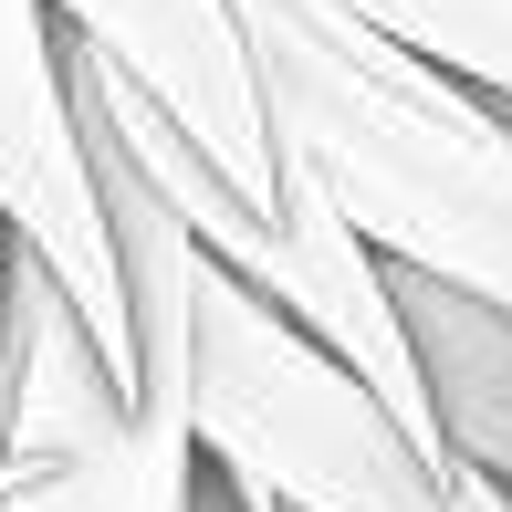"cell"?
Instances as JSON below:
<instances>
[{"label": "cell", "mask_w": 512, "mask_h": 512, "mask_svg": "<svg viewBox=\"0 0 512 512\" xmlns=\"http://www.w3.org/2000/svg\"><path fill=\"white\" fill-rule=\"evenodd\" d=\"M0 230L63 283V304L84 314L95 356L126 387L136 345H126L115 230H105V189H95V147H84L74 84H63V32H53L42 0H0Z\"/></svg>", "instance_id": "obj_4"}, {"label": "cell", "mask_w": 512, "mask_h": 512, "mask_svg": "<svg viewBox=\"0 0 512 512\" xmlns=\"http://www.w3.org/2000/svg\"><path fill=\"white\" fill-rule=\"evenodd\" d=\"M387 304H398V335H408V366H418L439 450L512 481V314H492L460 283L398 272V262H387Z\"/></svg>", "instance_id": "obj_6"}, {"label": "cell", "mask_w": 512, "mask_h": 512, "mask_svg": "<svg viewBox=\"0 0 512 512\" xmlns=\"http://www.w3.org/2000/svg\"><path fill=\"white\" fill-rule=\"evenodd\" d=\"M241 512H251V502H241Z\"/></svg>", "instance_id": "obj_8"}, {"label": "cell", "mask_w": 512, "mask_h": 512, "mask_svg": "<svg viewBox=\"0 0 512 512\" xmlns=\"http://www.w3.org/2000/svg\"><path fill=\"white\" fill-rule=\"evenodd\" d=\"M0 324H11L0 460H21L0 512H199V450L178 387H115L84 314L11 230H0Z\"/></svg>", "instance_id": "obj_3"}, {"label": "cell", "mask_w": 512, "mask_h": 512, "mask_svg": "<svg viewBox=\"0 0 512 512\" xmlns=\"http://www.w3.org/2000/svg\"><path fill=\"white\" fill-rule=\"evenodd\" d=\"M251 63V105L304 189L377 262L512 314V115L366 32L345 0H220Z\"/></svg>", "instance_id": "obj_2"}, {"label": "cell", "mask_w": 512, "mask_h": 512, "mask_svg": "<svg viewBox=\"0 0 512 512\" xmlns=\"http://www.w3.org/2000/svg\"><path fill=\"white\" fill-rule=\"evenodd\" d=\"M366 32L429 53L439 74H460L471 95H492L512 115V0H345Z\"/></svg>", "instance_id": "obj_7"}, {"label": "cell", "mask_w": 512, "mask_h": 512, "mask_svg": "<svg viewBox=\"0 0 512 512\" xmlns=\"http://www.w3.org/2000/svg\"><path fill=\"white\" fill-rule=\"evenodd\" d=\"M42 11L74 42H95L230 189L283 199V157H272V126L251 105V63H241V32H230L220 0H42Z\"/></svg>", "instance_id": "obj_5"}, {"label": "cell", "mask_w": 512, "mask_h": 512, "mask_svg": "<svg viewBox=\"0 0 512 512\" xmlns=\"http://www.w3.org/2000/svg\"><path fill=\"white\" fill-rule=\"evenodd\" d=\"M95 189L115 230L136 377L178 387L199 471H220L251 512H512V481L450 450H418L377 408V387H356L304 324L241 293L105 147H95Z\"/></svg>", "instance_id": "obj_1"}]
</instances>
